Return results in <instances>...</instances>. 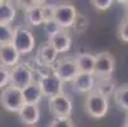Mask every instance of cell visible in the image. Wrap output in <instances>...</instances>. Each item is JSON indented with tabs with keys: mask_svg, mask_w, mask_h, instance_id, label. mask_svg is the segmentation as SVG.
Instances as JSON below:
<instances>
[{
	"mask_svg": "<svg viewBox=\"0 0 128 127\" xmlns=\"http://www.w3.org/2000/svg\"><path fill=\"white\" fill-rule=\"evenodd\" d=\"M85 111L90 117L95 119H102L103 117L106 116L109 111V100L94 89L93 92L86 94Z\"/></svg>",
	"mask_w": 128,
	"mask_h": 127,
	"instance_id": "6da1fadb",
	"label": "cell"
},
{
	"mask_svg": "<svg viewBox=\"0 0 128 127\" xmlns=\"http://www.w3.org/2000/svg\"><path fill=\"white\" fill-rule=\"evenodd\" d=\"M12 45L19 52V55H27L34 50L36 40L33 33L24 27H16L13 32Z\"/></svg>",
	"mask_w": 128,
	"mask_h": 127,
	"instance_id": "7a4b0ae2",
	"label": "cell"
},
{
	"mask_svg": "<svg viewBox=\"0 0 128 127\" xmlns=\"http://www.w3.org/2000/svg\"><path fill=\"white\" fill-rule=\"evenodd\" d=\"M0 103H2V107L5 111L12 113H18L24 105L22 90L8 85L0 93Z\"/></svg>",
	"mask_w": 128,
	"mask_h": 127,
	"instance_id": "3957f363",
	"label": "cell"
},
{
	"mask_svg": "<svg viewBox=\"0 0 128 127\" xmlns=\"http://www.w3.org/2000/svg\"><path fill=\"white\" fill-rule=\"evenodd\" d=\"M116 69V59L110 52H99L95 55L94 76L95 79H110Z\"/></svg>",
	"mask_w": 128,
	"mask_h": 127,
	"instance_id": "277c9868",
	"label": "cell"
},
{
	"mask_svg": "<svg viewBox=\"0 0 128 127\" xmlns=\"http://www.w3.org/2000/svg\"><path fill=\"white\" fill-rule=\"evenodd\" d=\"M52 74L58 78L62 83H71L79 75V70L74 59L65 57L57 60L56 64L52 66Z\"/></svg>",
	"mask_w": 128,
	"mask_h": 127,
	"instance_id": "5b68a950",
	"label": "cell"
},
{
	"mask_svg": "<svg viewBox=\"0 0 128 127\" xmlns=\"http://www.w3.org/2000/svg\"><path fill=\"white\" fill-rule=\"evenodd\" d=\"M34 81V75L26 62H20L10 69V81L9 85L16 89H23Z\"/></svg>",
	"mask_w": 128,
	"mask_h": 127,
	"instance_id": "8992f818",
	"label": "cell"
},
{
	"mask_svg": "<svg viewBox=\"0 0 128 127\" xmlns=\"http://www.w3.org/2000/svg\"><path fill=\"white\" fill-rule=\"evenodd\" d=\"M48 107L53 118H68L72 113V100L65 93L48 99Z\"/></svg>",
	"mask_w": 128,
	"mask_h": 127,
	"instance_id": "52a82bcc",
	"label": "cell"
},
{
	"mask_svg": "<svg viewBox=\"0 0 128 127\" xmlns=\"http://www.w3.org/2000/svg\"><path fill=\"white\" fill-rule=\"evenodd\" d=\"M78 14V10L75 5L70 3H64L60 5H56V12H54V21L61 27V29H67L72 27L75 21V17Z\"/></svg>",
	"mask_w": 128,
	"mask_h": 127,
	"instance_id": "ba28073f",
	"label": "cell"
},
{
	"mask_svg": "<svg viewBox=\"0 0 128 127\" xmlns=\"http://www.w3.org/2000/svg\"><path fill=\"white\" fill-rule=\"evenodd\" d=\"M40 88H41V92L42 95L46 97L47 99H51L53 97H56L58 94H62V81L56 78L53 74H50L44 78H41L40 80H37Z\"/></svg>",
	"mask_w": 128,
	"mask_h": 127,
	"instance_id": "9c48e42d",
	"label": "cell"
},
{
	"mask_svg": "<svg viewBox=\"0 0 128 127\" xmlns=\"http://www.w3.org/2000/svg\"><path fill=\"white\" fill-rule=\"evenodd\" d=\"M72 88L75 92L89 94L90 92H93L95 89V83L96 79L93 74H84V72H79V75L71 81Z\"/></svg>",
	"mask_w": 128,
	"mask_h": 127,
	"instance_id": "30bf717a",
	"label": "cell"
},
{
	"mask_svg": "<svg viewBox=\"0 0 128 127\" xmlns=\"http://www.w3.org/2000/svg\"><path fill=\"white\" fill-rule=\"evenodd\" d=\"M19 59H20L19 52L14 48L12 43L0 46V65L2 66L12 69L19 64Z\"/></svg>",
	"mask_w": 128,
	"mask_h": 127,
	"instance_id": "8fae6325",
	"label": "cell"
},
{
	"mask_svg": "<svg viewBox=\"0 0 128 127\" xmlns=\"http://www.w3.org/2000/svg\"><path fill=\"white\" fill-rule=\"evenodd\" d=\"M37 59L41 64L46 65V66H50L52 67L56 61L58 60V52L54 50L48 42L46 43H42L37 51Z\"/></svg>",
	"mask_w": 128,
	"mask_h": 127,
	"instance_id": "7c38bea8",
	"label": "cell"
},
{
	"mask_svg": "<svg viewBox=\"0 0 128 127\" xmlns=\"http://www.w3.org/2000/svg\"><path fill=\"white\" fill-rule=\"evenodd\" d=\"M18 114L20 121L27 126H36V123H38L41 119V111L38 105L33 104H24Z\"/></svg>",
	"mask_w": 128,
	"mask_h": 127,
	"instance_id": "4fadbf2b",
	"label": "cell"
},
{
	"mask_svg": "<svg viewBox=\"0 0 128 127\" xmlns=\"http://www.w3.org/2000/svg\"><path fill=\"white\" fill-rule=\"evenodd\" d=\"M48 43L54 50H56L58 53H64V52H67L71 48L72 40H71V36L66 31H61L56 36H53V37L48 38Z\"/></svg>",
	"mask_w": 128,
	"mask_h": 127,
	"instance_id": "5bb4252c",
	"label": "cell"
},
{
	"mask_svg": "<svg viewBox=\"0 0 128 127\" xmlns=\"http://www.w3.org/2000/svg\"><path fill=\"white\" fill-rule=\"evenodd\" d=\"M22 95H23L24 104H33V105H38V103L41 102V99L43 97L41 88L37 81H33L29 85H27L26 88H23Z\"/></svg>",
	"mask_w": 128,
	"mask_h": 127,
	"instance_id": "9a60e30c",
	"label": "cell"
},
{
	"mask_svg": "<svg viewBox=\"0 0 128 127\" xmlns=\"http://www.w3.org/2000/svg\"><path fill=\"white\" fill-rule=\"evenodd\" d=\"M76 66L79 72H84V74H94V66H95V55L93 53H80L75 59Z\"/></svg>",
	"mask_w": 128,
	"mask_h": 127,
	"instance_id": "2e32d148",
	"label": "cell"
},
{
	"mask_svg": "<svg viewBox=\"0 0 128 127\" xmlns=\"http://www.w3.org/2000/svg\"><path fill=\"white\" fill-rule=\"evenodd\" d=\"M12 2H4L0 0V24L10 26V23L15 19L16 10Z\"/></svg>",
	"mask_w": 128,
	"mask_h": 127,
	"instance_id": "e0dca14e",
	"label": "cell"
},
{
	"mask_svg": "<svg viewBox=\"0 0 128 127\" xmlns=\"http://www.w3.org/2000/svg\"><path fill=\"white\" fill-rule=\"evenodd\" d=\"M24 19L26 23L33 27H38L44 23V18L42 13V5L41 7H33L27 10H24Z\"/></svg>",
	"mask_w": 128,
	"mask_h": 127,
	"instance_id": "ac0fdd59",
	"label": "cell"
},
{
	"mask_svg": "<svg viewBox=\"0 0 128 127\" xmlns=\"http://www.w3.org/2000/svg\"><path fill=\"white\" fill-rule=\"evenodd\" d=\"M116 89H117V84L112 78L110 79H96L95 90L103 97H105L106 99H109V97L114 95Z\"/></svg>",
	"mask_w": 128,
	"mask_h": 127,
	"instance_id": "d6986e66",
	"label": "cell"
},
{
	"mask_svg": "<svg viewBox=\"0 0 128 127\" xmlns=\"http://www.w3.org/2000/svg\"><path fill=\"white\" fill-rule=\"evenodd\" d=\"M114 100L123 111H127L128 113V84L117 86L114 92Z\"/></svg>",
	"mask_w": 128,
	"mask_h": 127,
	"instance_id": "ffe728a7",
	"label": "cell"
},
{
	"mask_svg": "<svg viewBox=\"0 0 128 127\" xmlns=\"http://www.w3.org/2000/svg\"><path fill=\"white\" fill-rule=\"evenodd\" d=\"M72 27H74V29L78 33H84L88 29V27H89V19L86 18V15H84V14H81V13L78 12Z\"/></svg>",
	"mask_w": 128,
	"mask_h": 127,
	"instance_id": "44dd1931",
	"label": "cell"
},
{
	"mask_svg": "<svg viewBox=\"0 0 128 127\" xmlns=\"http://www.w3.org/2000/svg\"><path fill=\"white\" fill-rule=\"evenodd\" d=\"M13 32H14V29H13L10 26L0 24V46L12 43Z\"/></svg>",
	"mask_w": 128,
	"mask_h": 127,
	"instance_id": "7402d4cb",
	"label": "cell"
},
{
	"mask_svg": "<svg viewBox=\"0 0 128 127\" xmlns=\"http://www.w3.org/2000/svg\"><path fill=\"white\" fill-rule=\"evenodd\" d=\"M43 28H44V33L48 36V38H51V37H53V36H56L57 33H60L61 31H64V29H61V27L57 24V22L56 21H48V22H44L43 23Z\"/></svg>",
	"mask_w": 128,
	"mask_h": 127,
	"instance_id": "603a6c76",
	"label": "cell"
},
{
	"mask_svg": "<svg viewBox=\"0 0 128 127\" xmlns=\"http://www.w3.org/2000/svg\"><path fill=\"white\" fill-rule=\"evenodd\" d=\"M10 81V69L0 65V89H4L9 85Z\"/></svg>",
	"mask_w": 128,
	"mask_h": 127,
	"instance_id": "cb8c5ba5",
	"label": "cell"
},
{
	"mask_svg": "<svg viewBox=\"0 0 128 127\" xmlns=\"http://www.w3.org/2000/svg\"><path fill=\"white\" fill-rule=\"evenodd\" d=\"M54 12H56V5H53V4H46V3L42 5V13H43L44 22H48V21H53L54 19Z\"/></svg>",
	"mask_w": 128,
	"mask_h": 127,
	"instance_id": "d4e9b609",
	"label": "cell"
},
{
	"mask_svg": "<svg viewBox=\"0 0 128 127\" xmlns=\"http://www.w3.org/2000/svg\"><path fill=\"white\" fill-rule=\"evenodd\" d=\"M48 127H75L74 121L68 118H53Z\"/></svg>",
	"mask_w": 128,
	"mask_h": 127,
	"instance_id": "484cf974",
	"label": "cell"
},
{
	"mask_svg": "<svg viewBox=\"0 0 128 127\" xmlns=\"http://www.w3.org/2000/svg\"><path fill=\"white\" fill-rule=\"evenodd\" d=\"M118 36H119V40L122 42L128 43V17L122 21L119 29H118Z\"/></svg>",
	"mask_w": 128,
	"mask_h": 127,
	"instance_id": "4316f807",
	"label": "cell"
},
{
	"mask_svg": "<svg viewBox=\"0 0 128 127\" xmlns=\"http://www.w3.org/2000/svg\"><path fill=\"white\" fill-rule=\"evenodd\" d=\"M91 4L94 5L95 9L104 12V10H106V9L110 8V7L114 4V2H112V0H93V2H91Z\"/></svg>",
	"mask_w": 128,
	"mask_h": 127,
	"instance_id": "83f0119b",
	"label": "cell"
},
{
	"mask_svg": "<svg viewBox=\"0 0 128 127\" xmlns=\"http://www.w3.org/2000/svg\"><path fill=\"white\" fill-rule=\"evenodd\" d=\"M126 127H128V113L126 116Z\"/></svg>",
	"mask_w": 128,
	"mask_h": 127,
	"instance_id": "f1b7e54d",
	"label": "cell"
},
{
	"mask_svg": "<svg viewBox=\"0 0 128 127\" xmlns=\"http://www.w3.org/2000/svg\"><path fill=\"white\" fill-rule=\"evenodd\" d=\"M123 4H126V8H127V13H128V2H123Z\"/></svg>",
	"mask_w": 128,
	"mask_h": 127,
	"instance_id": "f546056e",
	"label": "cell"
},
{
	"mask_svg": "<svg viewBox=\"0 0 128 127\" xmlns=\"http://www.w3.org/2000/svg\"><path fill=\"white\" fill-rule=\"evenodd\" d=\"M123 127H126V126H123Z\"/></svg>",
	"mask_w": 128,
	"mask_h": 127,
	"instance_id": "4dcf8cb0",
	"label": "cell"
}]
</instances>
